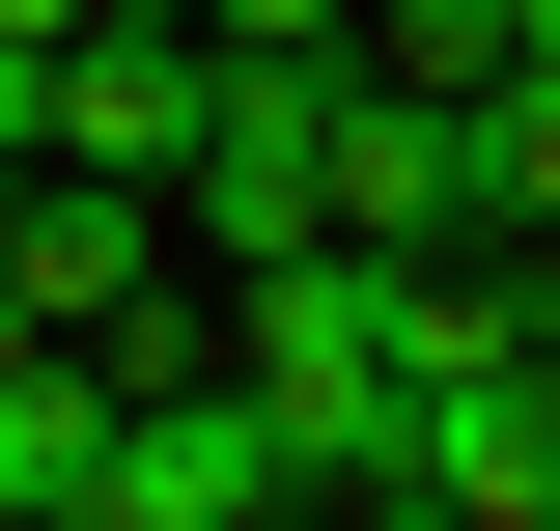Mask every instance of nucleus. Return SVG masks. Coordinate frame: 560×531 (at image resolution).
Wrapping results in <instances>:
<instances>
[{"label": "nucleus", "mask_w": 560, "mask_h": 531, "mask_svg": "<svg viewBox=\"0 0 560 531\" xmlns=\"http://www.w3.org/2000/svg\"><path fill=\"white\" fill-rule=\"evenodd\" d=\"M224 392L280 420V475H308V504H364V475H393V252H364V224L253 252V280H224Z\"/></svg>", "instance_id": "1"}, {"label": "nucleus", "mask_w": 560, "mask_h": 531, "mask_svg": "<svg viewBox=\"0 0 560 531\" xmlns=\"http://www.w3.org/2000/svg\"><path fill=\"white\" fill-rule=\"evenodd\" d=\"M113 531H308V475H280V420L224 392V364H168V392H113V475H84Z\"/></svg>", "instance_id": "2"}, {"label": "nucleus", "mask_w": 560, "mask_h": 531, "mask_svg": "<svg viewBox=\"0 0 560 531\" xmlns=\"http://www.w3.org/2000/svg\"><path fill=\"white\" fill-rule=\"evenodd\" d=\"M197 84H224V28H197V0H84V28H57V140H28V168H140V197H168Z\"/></svg>", "instance_id": "3"}, {"label": "nucleus", "mask_w": 560, "mask_h": 531, "mask_svg": "<svg viewBox=\"0 0 560 531\" xmlns=\"http://www.w3.org/2000/svg\"><path fill=\"white\" fill-rule=\"evenodd\" d=\"M0 280H28L57 335H140V308H197V252H168V197H140V168H28V197H0Z\"/></svg>", "instance_id": "4"}, {"label": "nucleus", "mask_w": 560, "mask_h": 531, "mask_svg": "<svg viewBox=\"0 0 560 531\" xmlns=\"http://www.w3.org/2000/svg\"><path fill=\"white\" fill-rule=\"evenodd\" d=\"M84 475H113V364H84V335H28V364H0V531H57Z\"/></svg>", "instance_id": "5"}, {"label": "nucleus", "mask_w": 560, "mask_h": 531, "mask_svg": "<svg viewBox=\"0 0 560 531\" xmlns=\"http://www.w3.org/2000/svg\"><path fill=\"white\" fill-rule=\"evenodd\" d=\"M448 197H477V252H533L560 224V84H448Z\"/></svg>", "instance_id": "6"}, {"label": "nucleus", "mask_w": 560, "mask_h": 531, "mask_svg": "<svg viewBox=\"0 0 560 531\" xmlns=\"http://www.w3.org/2000/svg\"><path fill=\"white\" fill-rule=\"evenodd\" d=\"M504 28L533 0H364V84H504Z\"/></svg>", "instance_id": "7"}, {"label": "nucleus", "mask_w": 560, "mask_h": 531, "mask_svg": "<svg viewBox=\"0 0 560 531\" xmlns=\"http://www.w3.org/2000/svg\"><path fill=\"white\" fill-rule=\"evenodd\" d=\"M224 57H364V0H197Z\"/></svg>", "instance_id": "8"}, {"label": "nucleus", "mask_w": 560, "mask_h": 531, "mask_svg": "<svg viewBox=\"0 0 560 531\" xmlns=\"http://www.w3.org/2000/svg\"><path fill=\"white\" fill-rule=\"evenodd\" d=\"M504 335H533V364H560V224H533V252H504Z\"/></svg>", "instance_id": "9"}, {"label": "nucleus", "mask_w": 560, "mask_h": 531, "mask_svg": "<svg viewBox=\"0 0 560 531\" xmlns=\"http://www.w3.org/2000/svg\"><path fill=\"white\" fill-rule=\"evenodd\" d=\"M57 28H84V0H0V57H57Z\"/></svg>", "instance_id": "10"}, {"label": "nucleus", "mask_w": 560, "mask_h": 531, "mask_svg": "<svg viewBox=\"0 0 560 531\" xmlns=\"http://www.w3.org/2000/svg\"><path fill=\"white\" fill-rule=\"evenodd\" d=\"M504 84H560V0H533V28H504Z\"/></svg>", "instance_id": "11"}, {"label": "nucleus", "mask_w": 560, "mask_h": 531, "mask_svg": "<svg viewBox=\"0 0 560 531\" xmlns=\"http://www.w3.org/2000/svg\"><path fill=\"white\" fill-rule=\"evenodd\" d=\"M504 531H560V504H504Z\"/></svg>", "instance_id": "12"}, {"label": "nucleus", "mask_w": 560, "mask_h": 531, "mask_svg": "<svg viewBox=\"0 0 560 531\" xmlns=\"http://www.w3.org/2000/svg\"><path fill=\"white\" fill-rule=\"evenodd\" d=\"M57 531H113V504H57Z\"/></svg>", "instance_id": "13"}]
</instances>
